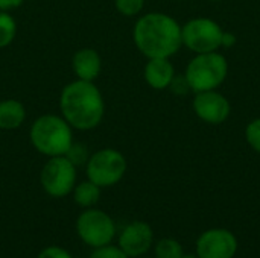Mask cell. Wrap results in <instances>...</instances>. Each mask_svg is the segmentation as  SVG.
Masks as SVG:
<instances>
[{"mask_svg":"<svg viewBox=\"0 0 260 258\" xmlns=\"http://www.w3.org/2000/svg\"><path fill=\"white\" fill-rule=\"evenodd\" d=\"M59 114L75 131L98 128L105 116V100L94 82L75 79L59 93Z\"/></svg>","mask_w":260,"mask_h":258,"instance_id":"obj_1","label":"cell"},{"mask_svg":"<svg viewBox=\"0 0 260 258\" xmlns=\"http://www.w3.org/2000/svg\"><path fill=\"white\" fill-rule=\"evenodd\" d=\"M137 50L149 58H171L183 46L181 26L165 12H148L137 18L133 29Z\"/></svg>","mask_w":260,"mask_h":258,"instance_id":"obj_2","label":"cell"},{"mask_svg":"<svg viewBox=\"0 0 260 258\" xmlns=\"http://www.w3.org/2000/svg\"><path fill=\"white\" fill-rule=\"evenodd\" d=\"M73 128L61 114H43L29 126V141L32 148L47 157H62L73 144Z\"/></svg>","mask_w":260,"mask_h":258,"instance_id":"obj_3","label":"cell"},{"mask_svg":"<svg viewBox=\"0 0 260 258\" xmlns=\"http://www.w3.org/2000/svg\"><path fill=\"white\" fill-rule=\"evenodd\" d=\"M229 64L218 52L198 53L186 67L184 78L195 93L216 90L227 78Z\"/></svg>","mask_w":260,"mask_h":258,"instance_id":"obj_4","label":"cell"},{"mask_svg":"<svg viewBox=\"0 0 260 258\" xmlns=\"http://www.w3.org/2000/svg\"><path fill=\"white\" fill-rule=\"evenodd\" d=\"M128 169L125 155L114 148H102L90 154L85 163L87 179L93 181L101 189L119 184Z\"/></svg>","mask_w":260,"mask_h":258,"instance_id":"obj_5","label":"cell"},{"mask_svg":"<svg viewBox=\"0 0 260 258\" xmlns=\"http://www.w3.org/2000/svg\"><path fill=\"white\" fill-rule=\"evenodd\" d=\"M76 234L81 242L91 249L111 245L117 230L113 217L101 208H85L76 219Z\"/></svg>","mask_w":260,"mask_h":258,"instance_id":"obj_6","label":"cell"},{"mask_svg":"<svg viewBox=\"0 0 260 258\" xmlns=\"http://www.w3.org/2000/svg\"><path fill=\"white\" fill-rule=\"evenodd\" d=\"M78 182V167L66 157H52L43 164L40 184L50 198L61 199L72 195Z\"/></svg>","mask_w":260,"mask_h":258,"instance_id":"obj_7","label":"cell"},{"mask_svg":"<svg viewBox=\"0 0 260 258\" xmlns=\"http://www.w3.org/2000/svg\"><path fill=\"white\" fill-rule=\"evenodd\" d=\"M221 26L210 18H192L181 26V41L189 50L198 53L216 52L222 47Z\"/></svg>","mask_w":260,"mask_h":258,"instance_id":"obj_8","label":"cell"},{"mask_svg":"<svg viewBox=\"0 0 260 258\" xmlns=\"http://www.w3.org/2000/svg\"><path fill=\"white\" fill-rule=\"evenodd\" d=\"M238 246V239L232 231L213 228L198 237L195 249L198 258H235Z\"/></svg>","mask_w":260,"mask_h":258,"instance_id":"obj_9","label":"cell"},{"mask_svg":"<svg viewBox=\"0 0 260 258\" xmlns=\"http://www.w3.org/2000/svg\"><path fill=\"white\" fill-rule=\"evenodd\" d=\"M154 243V231L149 224L143 220H134L123 227L117 236V246L128 258L143 257Z\"/></svg>","mask_w":260,"mask_h":258,"instance_id":"obj_10","label":"cell"},{"mask_svg":"<svg viewBox=\"0 0 260 258\" xmlns=\"http://www.w3.org/2000/svg\"><path fill=\"white\" fill-rule=\"evenodd\" d=\"M193 111L203 122L209 125H221L229 119L232 106L224 94L216 90H209L197 93L193 99Z\"/></svg>","mask_w":260,"mask_h":258,"instance_id":"obj_11","label":"cell"},{"mask_svg":"<svg viewBox=\"0 0 260 258\" xmlns=\"http://www.w3.org/2000/svg\"><path fill=\"white\" fill-rule=\"evenodd\" d=\"M72 70L76 79L94 82L102 71V58L93 47H81L72 56Z\"/></svg>","mask_w":260,"mask_h":258,"instance_id":"obj_12","label":"cell"},{"mask_svg":"<svg viewBox=\"0 0 260 258\" xmlns=\"http://www.w3.org/2000/svg\"><path fill=\"white\" fill-rule=\"evenodd\" d=\"M143 78L151 88L166 90L175 78L174 64L169 58H149L143 70Z\"/></svg>","mask_w":260,"mask_h":258,"instance_id":"obj_13","label":"cell"},{"mask_svg":"<svg viewBox=\"0 0 260 258\" xmlns=\"http://www.w3.org/2000/svg\"><path fill=\"white\" fill-rule=\"evenodd\" d=\"M26 106L18 99H2L0 100V129L15 131L26 122Z\"/></svg>","mask_w":260,"mask_h":258,"instance_id":"obj_14","label":"cell"},{"mask_svg":"<svg viewBox=\"0 0 260 258\" xmlns=\"http://www.w3.org/2000/svg\"><path fill=\"white\" fill-rule=\"evenodd\" d=\"M101 193H102V189L99 186H96L90 179H84L81 182H76L72 192V198L78 207L85 210V208H93L98 205V202L101 201Z\"/></svg>","mask_w":260,"mask_h":258,"instance_id":"obj_15","label":"cell"},{"mask_svg":"<svg viewBox=\"0 0 260 258\" xmlns=\"http://www.w3.org/2000/svg\"><path fill=\"white\" fill-rule=\"evenodd\" d=\"M17 36V21L11 12L0 11V49L12 44Z\"/></svg>","mask_w":260,"mask_h":258,"instance_id":"obj_16","label":"cell"},{"mask_svg":"<svg viewBox=\"0 0 260 258\" xmlns=\"http://www.w3.org/2000/svg\"><path fill=\"white\" fill-rule=\"evenodd\" d=\"M154 258H183L184 249L180 242L172 237H165L158 240L154 246Z\"/></svg>","mask_w":260,"mask_h":258,"instance_id":"obj_17","label":"cell"},{"mask_svg":"<svg viewBox=\"0 0 260 258\" xmlns=\"http://www.w3.org/2000/svg\"><path fill=\"white\" fill-rule=\"evenodd\" d=\"M146 0H114L116 11L123 17H137L143 8Z\"/></svg>","mask_w":260,"mask_h":258,"instance_id":"obj_18","label":"cell"},{"mask_svg":"<svg viewBox=\"0 0 260 258\" xmlns=\"http://www.w3.org/2000/svg\"><path fill=\"white\" fill-rule=\"evenodd\" d=\"M66 157H67L76 167H79V166H85V163H87L90 154H88L85 144L78 143V141H73V144H72L70 149L67 151Z\"/></svg>","mask_w":260,"mask_h":258,"instance_id":"obj_19","label":"cell"},{"mask_svg":"<svg viewBox=\"0 0 260 258\" xmlns=\"http://www.w3.org/2000/svg\"><path fill=\"white\" fill-rule=\"evenodd\" d=\"M245 140L253 151L260 154V119H254L245 128Z\"/></svg>","mask_w":260,"mask_h":258,"instance_id":"obj_20","label":"cell"},{"mask_svg":"<svg viewBox=\"0 0 260 258\" xmlns=\"http://www.w3.org/2000/svg\"><path fill=\"white\" fill-rule=\"evenodd\" d=\"M88 258H128V255L117 245H105L101 248H94Z\"/></svg>","mask_w":260,"mask_h":258,"instance_id":"obj_21","label":"cell"},{"mask_svg":"<svg viewBox=\"0 0 260 258\" xmlns=\"http://www.w3.org/2000/svg\"><path fill=\"white\" fill-rule=\"evenodd\" d=\"M37 258H73V255L62 246H56V245H50L43 248Z\"/></svg>","mask_w":260,"mask_h":258,"instance_id":"obj_22","label":"cell"},{"mask_svg":"<svg viewBox=\"0 0 260 258\" xmlns=\"http://www.w3.org/2000/svg\"><path fill=\"white\" fill-rule=\"evenodd\" d=\"M23 3H24V0H0V11L12 12V11L18 9Z\"/></svg>","mask_w":260,"mask_h":258,"instance_id":"obj_23","label":"cell"},{"mask_svg":"<svg viewBox=\"0 0 260 258\" xmlns=\"http://www.w3.org/2000/svg\"><path fill=\"white\" fill-rule=\"evenodd\" d=\"M236 44V36L232 32H224L222 33V46L224 47H232Z\"/></svg>","mask_w":260,"mask_h":258,"instance_id":"obj_24","label":"cell"},{"mask_svg":"<svg viewBox=\"0 0 260 258\" xmlns=\"http://www.w3.org/2000/svg\"><path fill=\"white\" fill-rule=\"evenodd\" d=\"M183 258H198V257H197V255H184Z\"/></svg>","mask_w":260,"mask_h":258,"instance_id":"obj_25","label":"cell"},{"mask_svg":"<svg viewBox=\"0 0 260 258\" xmlns=\"http://www.w3.org/2000/svg\"><path fill=\"white\" fill-rule=\"evenodd\" d=\"M212 2H218V0H212Z\"/></svg>","mask_w":260,"mask_h":258,"instance_id":"obj_26","label":"cell"},{"mask_svg":"<svg viewBox=\"0 0 260 258\" xmlns=\"http://www.w3.org/2000/svg\"><path fill=\"white\" fill-rule=\"evenodd\" d=\"M140 258H142V257H140ZM143 258H149V257H143Z\"/></svg>","mask_w":260,"mask_h":258,"instance_id":"obj_27","label":"cell"}]
</instances>
